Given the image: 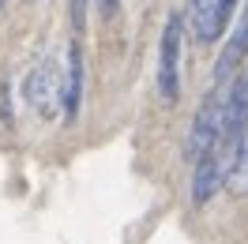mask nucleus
<instances>
[{"instance_id": "4", "label": "nucleus", "mask_w": 248, "mask_h": 244, "mask_svg": "<svg viewBox=\"0 0 248 244\" xmlns=\"http://www.w3.org/2000/svg\"><path fill=\"white\" fill-rule=\"evenodd\" d=\"M241 0H192L188 4V30L200 46H215L218 38L226 34L233 12H237Z\"/></svg>"}, {"instance_id": "8", "label": "nucleus", "mask_w": 248, "mask_h": 244, "mask_svg": "<svg viewBox=\"0 0 248 244\" xmlns=\"http://www.w3.org/2000/svg\"><path fill=\"white\" fill-rule=\"evenodd\" d=\"M222 188H230L237 199L248 196V128H245V136L237 139V147L230 151V162H226V181H222Z\"/></svg>"}, {"instance_id": "2", "label": "nucleus", "mask_w": 248, "mask_h": 244, "mask_svg": "<svg viewBox=\"0 0 248 244\" xmlns=\"http://www.w3.org/2000/svg\"><path fill=\"white\" fill-rule=\"evenodd\" d=\"M181 46H185V15L173 12L162 27V46H158V94L166 106L181 98Z\"/></svg>"}, {"instance_id": "1", "label": "nucleus", "mask_w": 248, "mask_h": 244, "mask_svg": "<svg viewBox=\"0 0 248 244\" xmlns=\"http://www.w3.org/2000/svg\"><path fill=\"white\" fill-rule=\"evenodd\" d=\"M226 94L230 83H215V91L203 98V106L192 117L185 139V158L188 162H200L207 154H222V124H226Z\"/></svg>"}, {"instance_id": "3", "label": "nucleus", "mask_w": 248, "mask_h": 244, "mask_svg": "<svg viewBox=\"0 0 248 244\" xmlns=\"http://www.w3.org/2000/svg\"><path fill=\"white\" fill-rule=\"evenodd\" d=\"M23 98L27 106L42 117V121H53L61 113V64L53 57H42L34 64L27 79H23Z\"/></svg>"}, {"instance_id": "9", "label": "nucleus", "mask_w": 248, "mask_h": 244, "mask_svg": "<svg viewBox=\"0 0 248 244\" xmlns=\"http://www.w3.org/2000/svg\"><path fill=\"white\" fill-rule=\"evenodd\" d=\"M83 12H87V0H72V15H76V23H83Z\"/></svg>"}, {"instance_id": "7", "label": "nucleus", "mask_w": 248, "mask_h": 244, "mask_svg": "<svg viewBox=\"0 0 248 244\" xmlns=\"http://www.w3.org/2000/svg\"><path fill=\"white\" fill-rule=\"evenodd\" d=\"M245 57H248V0H245V8H241V19H237V27H233L222 57H218V64H215V83H226V79L241 68Z\"/></svg>"}, {"instance_id": "5", "label": "nucleus", "mask_w": 248, "mask_h": 244, "mask_svg": "<svg viewBox=\"0 0 248 244\" xmlns=\"http://www.w3.org/2000/svg\"><path fill=\"white\" fill-rule=\"evenodd\" d=\"M79 106H83V49H79V42H68L61 68V117L76 121Z\"/></svg>"}, {"instance_id": "6", "label": "nucleus", "mask_w": 248, "mask_h": 244, "mask_svg": "<svg viewBox=\"0 0 248 244\" xmlns=\"http://www.w3.org/2000/svg\"><path fill=\"white\" fill-rule=\"evenodd\" d=\"M226 181V158L222 154H207L200 162H192V203L196 207H207L215 192Z\"/></svg>"}, {"instance_id": "11", "label": "nucleus", "mask_w": 248, "mask_h": 244, "mask_svg": "<svg viewBox=\"0 0 248 244\" xmlns=\"http://www.w3.org/2000/svg\"><path fill=\"white\" fill-rule=\"evenodd\" d=\"M4 4H8V0H0V8H4Z\"/></svg>"}, {"instance_id": "10", "label": "nucleus", "mask_w": 248, "mask_h": 244, "mask_svg": "<svg viewBox=\"0 0 248 244\" xmlns=\"http://www.w3.org/2000/svg\"><path fill=\"white\" fill-rule=\"evenodd\" d=\"M98 4H102V12H113V8H117V0H98Z\"/></svg>"}]
</instances>
